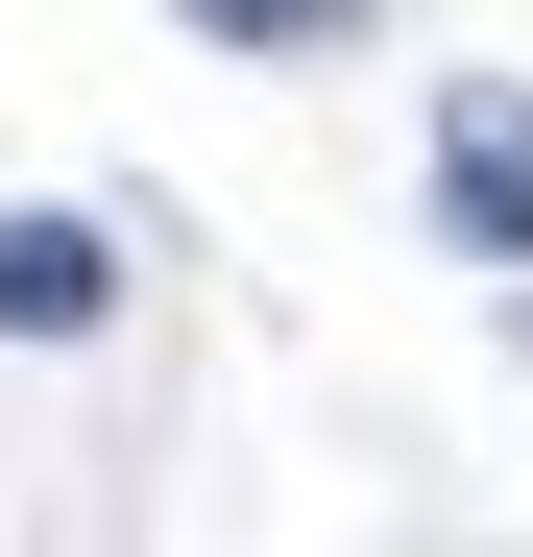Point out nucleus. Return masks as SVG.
Returning <instances> with one entry per match:
<instances>
[{
	"label": "nucleus",
	"mask_w": 533,
	"mask_h": 557,
	"mask_svg": "<svg viewBox=\"0 0 533 557\" xmlns=\"http://www.w3.org/2000/svg\"><path fill=\"white\" fill-rule=\"evenodd\" d=\"M436 219L485 267H533V73H461V98H436Z\"/></svg>",
	"instance_id": "1"
},
{
	"label": "nucleus",
	"mask_w": 533,
	"mask_h": 557,
	"mask_svg": "<svg viewBox=\"0 0 533 557\" xmlns=\"http://www.w3.org/2000/svg\"><path fill=\"white\" fill-rule=\"evenodd\" d=\"M122 315V243L98 219H0V339H98Z\"/></svg>",
	"instance_id": "2"
},
{
	"label": "nucleus",
	"mask_w": 533,
	"mask_h": 557,
	"mask_svg": "<svg viewBox=\"0 0 533 557\" xmlns=\"http://www.w3.org/2000/svg\"><path fill=\"white\" fill-rule=\"evenodd\" d=\"M170 25H219V49H364L388 0H170Z\"/></svg>",
	"instance_id": "3"
}]
</instances>
